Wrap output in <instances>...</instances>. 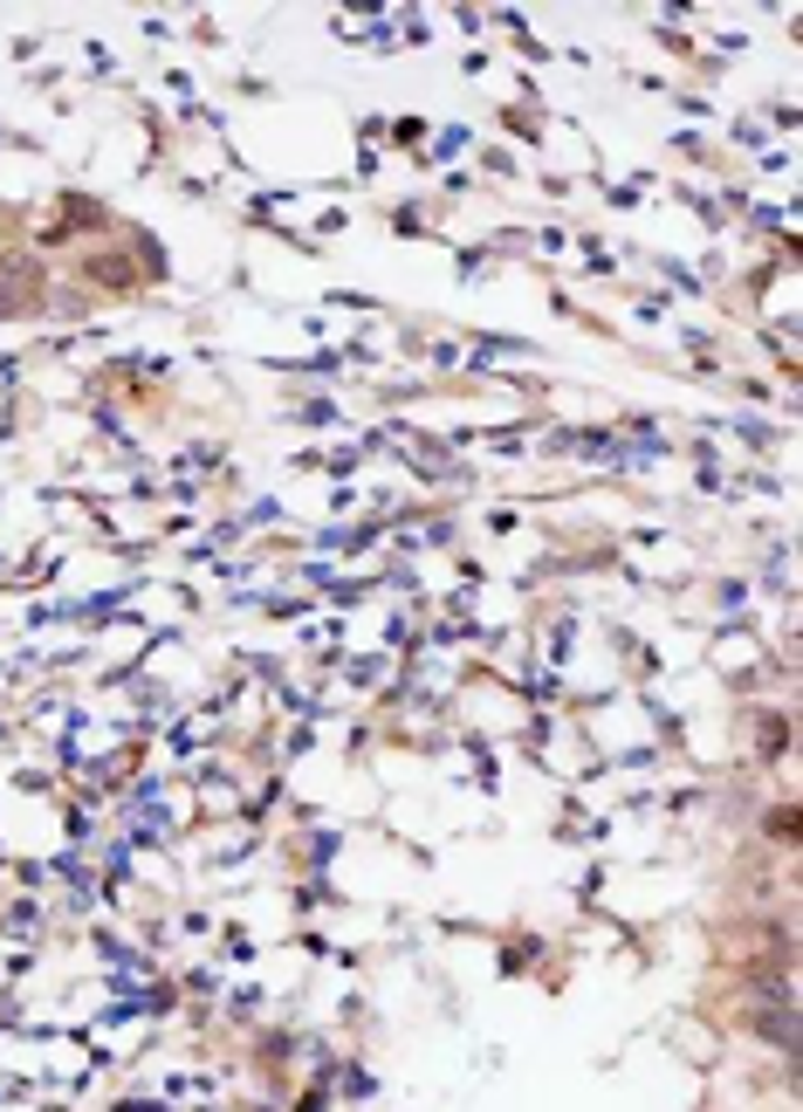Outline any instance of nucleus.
<instances>
[{"mask_svg": "<svg viewBox=\"0 0 803 1112\" xmlns=\"http://www.w3.org/2000/svg\"><path fill=\"white\" fill-rule=\"evenodd\" d=\"M756 1030H762V1038H776V1044H790V1002H783V996H776V1002H769V1010L756 1017Z\"/></svg>", "mask_w": 803, "mask_h": 1112, "instance_id": "f03ea898", "label": "nucleus"}, {"mask_svg": "<svg viewBox=\"0 0 803 1112\" xmlns=\"http://www.w3.org/2000/svg\"><path fill=\"white\" fill-rule=\"evenodd\" d=\"M0 296H42V262L35 254H0Z\"/></svg>", "mask_w": 803, "mask_h": 1112, "instance_id": "f257e3e1", "label": "nucleus"}, {"mask_svg": "<svg viewBox=\"0 0 803 1112\" xmlns=\"http://www.w3.org/2000/svg\"><path fill=\"white\" fill-rule=\"evenodd\" d=\"M90 275L111 282V289H124V282H131V262H117V254H111V262H90Z\"/></svg>", "mask_w": 803, "mask_h": 1112, "instance_id": "7ed1b4c3", "label": "nucleus"}]
</instances>
